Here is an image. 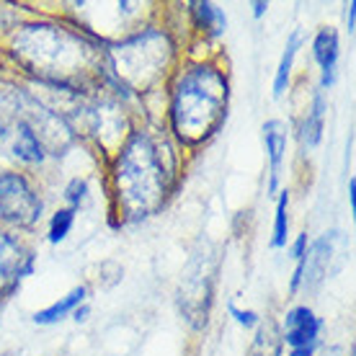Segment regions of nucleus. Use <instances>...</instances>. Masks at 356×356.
<instances>
[{
  "label": "nucleus",
  "instance_id": "23",
  "mask_svg": "<svg viewBox=\"0 0 356 356\" xmlns=\"http://www.w3.org/2000/svg\"><path fill=\"white\" fill-rule=\"evenodd\" d=\"M86 312H88V310H78V312H75V321H83V318H86Z\"/></svg>",
  "mask_w": 356,
  "mask_h": 356
},
{
  "label": "nucleus",
  "instance_id": "4",
  "mask_svg": "<svg viewBox=\"0 0 356 356\" xmlns=\"http://www.w3.org/2000/svg\"><path fill=\"white\" fill-rule=\"evenodd\" d=\"M31 271V256L10 235L0 232V297L16 289L21 276Z\"/></svg>",
  "mask_w": 356,
  "mask_h": 356
},
{
  "label": "nucleus",
  "instance_id": "3",
  "mask_svg": "<svg viewBox=\"0 0 356 356\" xmlns=\"http://www.w3.org/2000/svg\"><path fill=\"white\" fill-rule=\"evenodd\" d=\"M42 214V202L26 181L16 173H0V220L13 225H34Z\"/></svg>",
  "mask_w": 356,
  "mask_h": 356
},
{
  "label": "nucleus",
  "instance_id": "17",
  "mask_svg": "<svg viewBox=\"0 0 356 356\" xmlns=\"http://www.w3.org/2000/svg\"><path fill=\"white\" fill-rule=\"evenodd\" d=\"M83 194H86V181H81V178H75L70 186H67V199H70L72 204H81Z\"/></svg>",
  "mask_w": 356,
  "mask_h": 356
},
{
  "label": "nucleus",
  "instance_id": "2",
  "mask_svg": "<svg viewBox=\"0 0 356 356\" xmlns=\"http://www.w3.org/2000/svg\"><path fill=\"white\" fill-rule=\"evenodd\" d=\"M227 108V83L214 67L188 70L176 90L170 119L173 129L184 143H202L220 129Z\"/></svg>",
  "mask_w": 356,
  "mask_h": 356
},
{
  "label": "nucleus",
  "instance_id": "11",
  "mask_svg": "<svg viewBox=\"0 0 356 356\" xmlns=\"http://www.w3.org/2000/svg\"><path fill=\"white\" fill-rule=\"evenodd\" d=\"M323 116H325V101H323V96L318 93V96H315V101H312L310 114H307V119L302 122V143L307 145V147H315V145L321 143Z\"/></svg>",
  "mask_w": 356,
  "mask_h": 356
},
{
  "label": "nucleus",
  "instance_id": "13",
  "mask_svg": "<svg viewBox=\"0 0 356 356\" xmlns=\"http://www.w3.org/2000/svg\"><path fill=\"white\" fill-rule=\"evenodd\" d=\"M191 10L196 13L199 24L204 29H209L212 34H222L225 29V13L212 3H191Z\"/></svg>",
  "mask_w": 356,
  "mask_h": 356
},
{
  "label": "nucleus",
  "instance_id": "12",
  "mask_svg": "<svg viewBox=\"0 0 356 356\" xmlns=\"http://www.w3.org/2000/svg\"><path fill=\"white\" fill-rule=\"evenodd\" d=\"M297 47H300V34L294 31L286 42V49L282 54V63H279V70H276V81H274V96H282L286 90V83H289V72H292L294 54H297Z\"/></svg>",
  "mask_w": 356,
  "mask_h": 356
},
{
  "label": "nucleus",
  "instance_id": "18",
  "mask_svg": "<svg viewBox=\"0 0 356 356\" xmlns=\"http://www.w3.org/2000/svg\"><path fill=\"white\" fill-rule=\"evenodd\" d=\"M305 245H307V232H302V235H297V241H294L292 245V256L297 261H302L305 259Z\"/></svg>",
  "mask_w": 356,
  "mask_h": 356
},
{
  "label": "nucleus",
  "instance_id": "7",
  "mask_svg": "<svg viewBox=\"0 0 356 356\" xmlns=\"http://www.w3.org/2000/svg\"><path fill=\"white\" fill-rule=\"evenodd\" d=\"M312 54L323 70V86H330L336 78V63H339V34L333 29H321L312 42Z\"/></svg>",
  "mask_w": 356,
  "mask_h": 356
},
{
  "label": "nucleus",
  "instance_id": "9",
  "mask_svg": "<svg viewBox=\"0 0 356 356\" xmlns=\"http://www.w3.org/2000/svg\"><path fill=\"white\" fill-rule=\"evenodd\" d=\"M152 34L155 31H147V44H145V54H143V63H152V67L155 65H161L163 60H165V54H168V42H165V36L158 34V39H155V44H150L152 42ZM119 72L124 75V78H129V81H143V65L140 63H129L124 65V67H119Z\"/></svg>",
  "mask_w": 356,
  "mask_h": 356
},
{
  "label": "nucleus",
  "instance_id": "5",
  "mask_svg": "<svg viewBox=\"0 0 356 356\" xmlns=\"http://www.w3.org/2000/svg\"><path fill=\"white\" fill-rule=\"evenodd\" d=\"M333 241H336V232H325L323 238L312 243L310 250H305L302 282L307 286H318L328 274V264L330 256H333Z\"/></svg>",
  "mask_w": 356,
  "mask_h": 356
},
{
  "label": "nucleus",
  "instance_id": "8",
  "mask_svg": "<svg viewBox=\"0 0 356 356\" xmlns=\"http://www.w3.org/2000/svg\"><path fill=\"white\" fill-rule=\"evenodd\" d=\"M264 143H266L268 163H271V184H268V191L274 194L276 186H279L282 161H284V150H286V132L284 127H282V122H266L264 124Z\"/></svg>",
  "mask_w": 356,
  "mask_h": 356
},
{
  "label": "nucleus",
  "instance_id": "16",
  "mask_svg": "<svg viewBox=\"0 0 356 356\" xmlns=\"http://www.w3.org/2000/svg\"><path fill=\"white\" fill-rule=\"evenodd\" d=\"M230 315L241 323V325H245V328H253V325L259 323V315H256V312L253 310H238L235 305H230Z\"/></svg>",
  "mask_w": 356,
  "mask_h": 356
},
{
  "label": "nucleus",
  "instance_id": "22",
  "mask_svg": "<svg viewBox=\"0 0 356 356\" xmlns=\"http://www.w3.org/2000/svg\"><path fill=\"white\" fill-rule=\"evenodd\" d=\"M266 8H268L266 3H253V13H256V18L264 16V10H266Z\"/></svg>",
  "mask_w": 356,
  "mask_h": 356
},
{
  "label": "nucleus",
  "instance_id": "21",
  "mask_svg": "<svg viewBox=\"0 0 356 356\" xmlns=\"http://www.w3.org/2000/svg\"><path fill=\"white\" fill-rule=\"evenodd\" d=\"M289 356H312V346H302V348H292Z\"/></svg>",
  "mask_w": 356,
  "mask_h": 356
},
{
  "label": "nucleus",
  "instance_id": "19",
  "mask_svg": "<svg viewBox=\"0 0 356 356\" xmlns=\"http://www.w3.org/2000/svg\"><path fill=\"white\" fill-rule=\"evenodd\" d=\"M348 204H351V209H356V181L354 178H348Z\"/></svg>",
  "mask_w": 356,
  "mask_h": 356
},
{
  "label": "nucleus",
  "instance_id": "1",
  "mask_svg": "<svg viewBox=\"0 0 356 356\" xmlns=\"http://www.w3.org/2000/svg\"><path fill=\"white\" fill-rule=\"evenodd\" d=\"M168 178L170 168L163 163L161 147L147 134H132L116 165V191L122 212L129 220H143L152 214L168 194Z\"/></svg>",
  "mask_w": 356,
  "mask_h": 356
},
{
  "label": "nucleus",
  "instance_id": "15",
  "mask_svg": "<svg viewBox=\"0 0 356 356\" xmlns=\"http://www.w3.org/2000/svg\"><path fill=\"white\" fill-rule=\"evenodd\" d=\"M72 217H75L72 209H60V212L54 214L52 225H49V241L60 243L67 238V232H70V227H72Z\"/></svg>",
  "mask_w": 356,
  "mask_h": 356
},
{
  "label": "nucleus",
  "instance_id": "10",
  "mask_svg": "<svg viewBox=\"0 0 356 356\" xmlns=\"http://www.w3.org/2000/svg\"><path fill=\"white\" fill-rule=\"evenodd\" d=\"M83 297H86V286H75V289H72L67 297H63L60 302L49 305V307H47V310H42V312H36L34 321L39 323V325H52V323L63 321L67 312H72L78 305L83 302Z\"/></svg>",
  "mask_w": 356,
  "mask_h": 356
},
{
  "label": "nucleus",
  "instance_id": "14",
  "mask_svg": "<svg viewBox=\"0 0 356 356\" xmlns=\"http://www.w3.org/2000/svg\"><path fill=\"white\" fill-rule=\"evenodd\" d=\"M286 207H289V196H286V191H284V194L279 196V204H276V225H274V238H271V245H274V248L286 245V230H289Z\"/></svg>",
  "mask_w": 356,
  "mask_h": 356
},
{
  "label": "nucleus",
  "instance_id": "20",
  "mask_svg": "<svg viewBox=\"0 0 356 356\" xmlns=\"http://www.w3.org/2000/svg\"><path fill=\"white\" fill-rule=\"evenodd\" d=\"M346 21H348V31H354V13H356V3H348L346 6Z\"/></svg>",
  "mask_w": 356,
  "mask_h": 356
},
{
  "label": "nucleus",
  "instance_id": "6",
  "mask_svg": "<svg viewBox=\"0 0 356 356\" xmlns=\"http://www.w3.org/2000/svg\"><path fill=\"white\" fill-rule=\"evenodd\" d=\"M318 330H321V321L312 315L310 307H294L286 312L284 341L292 348L312 346V341L318 339Z\"/></svg>",
  "mask_w": 356,
  "mask_h": 356
}]
</instances>
